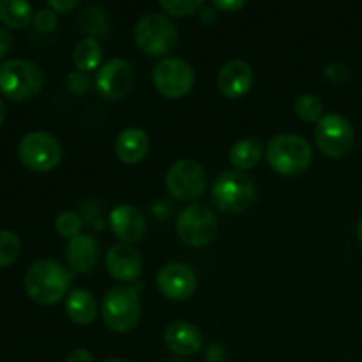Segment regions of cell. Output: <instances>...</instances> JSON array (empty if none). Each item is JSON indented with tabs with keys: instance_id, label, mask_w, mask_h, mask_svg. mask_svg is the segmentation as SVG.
<instances>
[{
	"instance_id": "obj_14",
	"label": "cell",
	"mask_w": 362,
	"mask_h": 362,
	"mask_svg": "<svg viewBox=\"0 0 362 362\" xmlns=\"http://www.w3.org/2000/svg\"><path fill=\"white\" fill-rule=\"evenodd\" d=\"M106 269L117 281H134L141 274V257L129 244H115L106 253Z\"/></svg>"
},
{
	"instance_id": "obj_8",
	"label": "cell",
	"mask_w": 362,
	"mask_h": 362,
	"mask_svg": "<svg viewBox=\"0 0 362 362\" xmlns=\"http://www.w3.org/2000/svg\"><path fill=\"white\" fill-rule=\"evenodd\" d=\"M18 156L28 170L49 172L62 159V147L53 134L34 131L21 138L18 145Z\"/></svg>"
},
{
	"instance_id": "obj_11",
	"label": "cell",
	"mask_w": 362,
	"mask_h": 362,
	"mask_svg": "<svg viewBox=\"0 0 362 362\" xmlns=\"http://www.w3.org/2000/svg\"><path fill=\"white\" fill-rule=\"evenodd\" d=\"M154 85L165 98H184L193 88L194 73L182 59H163L154 69Z\"/></svg>"
},
{
	"instance_id": "obj_19",
	"label": "cell",
	"mask_w": 362,
	"mask_h": 362,
	"mask_svg": "<svg viewBox=\"0 0 362 362\" xmlns=\"http://www.w3.org/2000/svg\"><path fill=\"white\" fill-rule=\"evenodd\" d=\"M148 145H151V141H148L147 133L144 129L129 127L117 136L115 154L126 165H134L147 156Z\"/></svg>"
},
{
	"instance_id": "obj_3",
	"label": "cell",
	"mask_w": 362,
	"mask_h": 362,
	"mask_svg": "<svg viewBox=\"0 0 362 362\" xmlns=\"http://www.w3.org/2000/svg\"><path fill=\"white\" fill-rule=\"evenodd\" d=\"M106 327L115 332H129L138 325L141 317L140 297L134 286H113L106 292L101 306Z\"/></svg>"
},
{
	"instance_id": "obj_39",
	"label": "cell",
	"mask_w": 362,
	"mask_h": 362,
	"mask_svg": "<svg viewBox=\"0 0 362 362\" xmlns=\"http://www.w3.org/2000/svg\"><path fill=\"white\" fill-rule=\"evenodd\" d=\"M103 362H126V361H122V359H117V357H112V359H106V361H103Z\"/></svg>"
},
{
	"instance_id": "obj_4",
	"label": "cell",
	"mask_w": 362,
	"mask_h": 362,
	"mask_svg": "<svg viewBox=\"0 0 362 362\" xmlns=\"http://www.w3.org/2000/svg\"><path fill=\"white\" fill-rule=\"evenodd\" d=\"M267 161L281 175H297L308 170L313 159L311 145L303 136L278 134L267 145Z\"/></svg>"
},
{
	"instance_id": "obj_10",
	"label": "cell",
	"mask_w": 362,
	"mask_h": 362,
	"mask_svg": "<svg viewBox=\"0 0 362 362\" xmlns=\"http://www.w3.org/2000/svg\"><path fill=\"white\" fill-rule=\"evenodd\" d=\"M207 184V175L200 163L182 159L172 165L166 173V187L170 194L180 202H191L200 197Z\"/></svg>"
},
{
	"instance_id": "obj_6",
	"label": "cell",
	"mask_w": 362,
	"mask_h": 362,
	"mask_svg": "<svg viewBox=\"0 0 362 362\" xmlns=\"http://www.w3.org/2000/svg\"><path fill=\"white\" fill-rule=\"evenodd\" d=\"M177 27L166 14H145L134 28L138 48L151 57L166 55L175 46Z\"/></svg>"
},
{
	"instance_id": "obj_21",
	"label": "cell",
	"mask_w": 362,
	"mask_h": 362,
	"mask_svg": "<svg viewBox=\"0 0 362 362\" xmlns=\"http://www.w3.org/2000/svg\"><path fill=\"white\" fill-rule=\"evenodd\" d=\"M264 156V145L257 138H244L237 141L230 151V163L237 170H250L257 165Z\"/></svg>"
},
{
	"instance_id": "obj_24",
	"label": "cell",
	"mask_w": 362,
	"mask_h": 362,
	"mask_svg": "<svg viewBox=\"0 0 362 362\" xmlns=\"http://www.w3.org/2000/svg\"><path fill=\"white\" fill-rule=\"evenodd\" d=\"M296 113L299 115V119L306 120V122H320V119L324 117V105H322L320 99L317 95L304 94L300 95L296 101Z\"/></svg>"
},
{
	"instance_id": "obj_30",
	"label": "cell",
	"mask_w": 362,
	"mask_h": 362,
	"mask_svg": "<svg viewBox=\"0 0 362 362\" xmlns=\"http://www.w3.org/2000/svg\"><path fill=\"white\" fill-rule=\"evenodd\" d=\"M88 85H90V80H88L87 73H83V71H74L67 78V87L74 94H83V92H87Z\"/></svg>"
},
{
	"instance_id": "obj_29",
	"label": "cell",
	"mask_w": 362,
	"mask_h": 362,
	"mask_svg": "<svg viewBox=\"0 0 362 362\" xmlns=\"http://www.w3.org/2000/svg\"><path fill=\"white\" fill-rule=\"evenodd\" d=\"M57 21H59V18H57V13H55V11L49 9V7H46V9L35 11L34 25H35V28H37L39 32H52L53 28L57 27Z\"/></svg>"
},
{
	"instance_id": "obj_2",
	"label": "cell",
	"mask_w": 362,
	"mask_h": 362,
	"mask_svg": "<svg viewBox=\"0 0 362 362\" xmlns=\"http://www.w3.org/2000/svg\"><path fill=\"white\" fill-rule=\"evenodd\" d=\"M45 73L30 60L13 59L0 64V94L11 101H27L39 94Z\"/></svg>"
},
{
	"instance_id": "obj_25",
	"label": "cell",
	"mask_w": 362,
	"mask_h": 362,
	"mask_svg": "<svg viewBox=\"0 0 362 362\" xmlns=\"http://www.w3.org/2000/svg\"><path fill=\"white\" fill-rule=\"evenodd\" d=\"M21 243L16 233L0 230V267H7L20 257Z\"/></svg>"
},
{
	"instance_id": "obj_37",
	"label": "cell",
	"mask_w": 362,
	"mask_h": 362,
	"mask_svg": "<svg viewBox=\"0 0 362 362\" xmlns=\"http://www.w3.org/2000/svg\"><path fill=\"white\" fill-rule=\"evenodd\" d=\"M4 120H6V105H4L2 98H0V126L4 124Z\"/></svg>"
},
{
	"instance_id": "obj_5",
	"label": "cell",
	"mask_w": 362,
	"mask_h": 362,
	"mask_svg": "<svg viewBox=\"0 0 362 362\" xmlns=\"http://www.w3.org/2000/svg\"><path fill=\"white\" fill-rule=\"evenodd\" d=\"M255 200V184L243 172H223L212 186V202L219 211L244 212Z\"/></svg>"
},
{
	"instance_id": "obj_35",
	"label": "cell",
	"mask_w": 362,
	"mask_h": 362,
	"mask_svg": "<svg viewBox=\"0 0 362 362\" xmlns=\"http://www.w3.org/2000/svg\"><path fill=\"white\" fill-rule=\"evenodd\" d=\"M214 6L218 7V9H223V11H237L240 9V7L246 6V2L244 0H216Z\"/></svg>"
},
{
	"instance_id": "obj_1",
	"label": "cell",
	"mask_w": 362,
	"mask_h": 362,
	"mask_svg": "<svg viewBox=\"0 0 362 362\" xmlns=\"http://www.w3.org/2000/svg\"><path fill=\"white\" fill-rule=\"evenodd\" d=\"M71 274L55 260H39L25 276V290L34 303L49 306L66 297Z\"/></svg>"
},
{
	"instance_id": "obj_31",
	"label": "cell",
	"mask_w": 362,
	"mask_h": 362,
	"mask_svg": "<svg viewBox=\"0 0 362 362\" xmlns=\"http://www.w3.org/2000/svg\"><path fill=\"white\" fill-rule=\"evenodd\" d=\"M325 76H327L329 80L341 83V81L349 80L350 73L343 64H331V66L325 67Z\"/></svg>"
},
{
	"instance_id": "obj_27",
	"label": "cell",
	"mask_w": 362,
	"mask_h": 362,
	"mask_svg": "<svg viewBox=\"0 0 362 362\" xmlns=\"http://www.w3.org/2000/svg\"><path fill=\"white\" fill-rule=\"evenodd\" d=\"M81 23H83L85 30L92 35H103L108 28V18L98 7H88L85 11L83 18H81Z\"/></svg>"
},
{
	"instance_id": "obj_17",
	"label": "cell",
	"mask_w": 362,
	"mask_h": 362,
	"mask_svg": "<svg viewBox=\"0 0 362 362\" xmlns=\"http://www.w3.org/2000/svg\"><path fill=\"white\" fill-rule=\"evenodd\" d=\"M165 343L173 354L193 356L204 346V334L191 322H173L165 331Z\"/></svg>"
},
{
	"instance_id": "obj_9",
	"label": "cell",
	"mask_w": 362,
	"mask_h": 362,
	"mask_svg": "<svg viewBox=\"0 0 362 362\" xmlns=\"http://www.w3.org/2000/svg\"><path fill=\"white\" fill-rule=\"evenodd\" d=\"M318 148L329 158H343L354 145V129L345 117L329 113L320 119L315 129Z\"/></svg>"
},
{
	"instance_id": "obj_15",
	"label": "cell",
	"mask_w": 362,
	"mask_h": 362,
	"mask_svg": "<svg viewBox=\"0 0 362 362\" xmlns=\"http://www.w3.org/2000/svg\"><path fill=\"white\" fill-rule=\"evenodd\" d=\"M253 85V69L244 60H230L218 74V88L225 98L235 99L246 94Z\"/></svg>"
},
{
	"instance_id": "obj_22",
	"label": "cell",
	"mask_w": 362,
	"mask_h": 362,
	"mask_svg": "<svg viewBox=\"0 0 362 362\" xmlns=\"http://www.w3.org/2000/svg\"><path fill=\"white\" fill-rule=\"evenodd\" d=\"M34 20L32 6L23 0H2L0 2V21L9 28H27Z\"/></svg>"
},
{
	"instance_id": "obj_18",
	"label": "cell",
	"mask_w": 362,
	"mask_h": 362,
	"mask_svg": "<svg viewBox=\"0 0 362 362\" xmlns=\"http://www.w3.org/2000/svg\"><path fill=\"white\" fill-rule=\"evenodd\" d=\"M99 258V244L88 233H80L67 244V262L78 272H90Z\"/></svg>"
},
{
	"instance_id": "obj_16",
	"label": "cell",
	"mask_w": 362,
	"mask_h": 362,
	"mask_svg": "<svg viewBox=\"0 0 362 362\" xmlns=\"http://www.w3.org/2000/svg\"><path fill=\"white\" fill-rule=\"evenodd\" d=\"M110 228L124 244L138 243L145 233V218L133 205H117L110 214Z\"/></svg>"
},
{
	"instance_id": "obj_7",
	"label": "cell",
	"mask_w": 362,
	"mask_h": 362,
	"mask_svg": "<svg viewBox=\"0 0 362 362\" xmlns=\"http://www.w3.org/2000/svg\"><path fill=\"white\" fill-rule=\"evenodd\" d=\"M218 218L202 204L189 205L177 218V235L184 244L193 247L207 246L218 233Z\"/></svg>"
},
{
	"instance_id": "obj_38",
	"label": "cell",
	"mask_w": 362,
	"mask_h": 362,
	"mask_svg": "<svg viewBox=\"0 0 362 362\" xmlns=\"http://www.w3.org/2000/svg\"><path fill=\"white\" fill-rule=\"evenodd\" d=\"M357 235H359V243H361V246H362V219H361V223H359V230H357Z\"/></svg>"
},
{
	"instance_id": "obj_28",
	"label": "cell",
	"mask_w": 362,
	"mask_h": 362,
	"mask_svg": "<svg viewBox=\"0 0 362 362\" xmlns=\"http://www.w3.org/2000/svg\"><path fill=\"white\" fill-rule=\"evenodd\" d=\"M161 9L166 14H172V16H187V14H193L194 11L200 9L204 4L202 0H163Z\"/></svg>"
},
{
	"instance_id": "obj_12",
	"label": "cell",
	"mask_w": 362,
	"mask_h": 362,
	"mask_svg": "<svg viewBox=\"0 0 362 362\" xmlns=\"http://www.w3.org/2000/svg\"><path fill=\"white\" fill-rule=\"evenodd\" d=\"M133 85V69L122 59H110L103 64L95 76V90L103 99L115 101L126 95Z\"/></svg>"
},
{
	"instance_id": "obj_20",
	"label": "cell",
	"mask_w": 362,
	"mask_h": 362,
	"mask_svg": "<svg viewBox=\"0 0 362 362\" xmlns=\"http://www.w3.org/2000/svg\"><path fill=\"white\" fill-rule=\"evenodd\" d=\"M66 313L69 320L78 325H88L98 317V304L94 296L87 290H73L66 299Z\"/></svg>"
},
{
	"instance_id": "obj_36",
	"label": "cell",
	"mask_w": 362,
	"mask_h": 362,
	"mask_svg": "<svg viewBox=\"0 0 362 362\" xmlns=\"http://www.w3.org/2000/svg\"><path fill=\"white\" fill-rule=\"evenodd\" d=\"M200 20L204 25L216 23V11H212L211 7H204V9L200 11Z\"/></svg>"
},
{
	"instance_id": "obj_32",
	"label": "cell",
	"mask_w": 362,
	"mask_h": 362,
	"mask_svg": "<svg viewBox=\"0 0 362 362\" xmlns=\"http://www.w3.org/2000/svg\"><path fill=\"white\" fill-rule=\"evenodd\" d=\"M78 6L76 0H49L48 7L55 13H69Z\"/></svg>"
},
{
	"instance_id": "obj_13",
	"label": "cell",
	"mask_w": 362,
	"mask_h": 362,
	"mask_svg": "<svg viewBox=\"0 0 362 362\" xmlns=\"http://www.w3.org/2000/svg\"><path fill=\"white\" fill-rule=\"evenodd\" d=\"M158 286L165 297L172 300H186L197 290V274L186 264H166L158 272Z\"/></svg>"
},
{
	"instance_id": "obj_23",
	"label": "cell",
	"mask_w": 362,
	"mask_h": 362,
	"mask_svg": "<svg viewBox=\"0 0 362 362\" xmlns=\"http://www.w3.org/2000/svg\"><path fill=\"white\" fill-rule=\"evenodd\" d=\"M103 57V49L99 46V42L94 37H87L83 41H80L76 45L73 52V62L78 67V71H94L99 66Z\"/></svg>"
},
{
	"instance_id": "obj_33",
	"label": "cell",
	"mask_w": 362,
	"mask_h": 362,
	"mask_svg": "<svg viewBox=\"0 0 362 362\" xmlns=\"http://www.w3.org/2000/svg\"><path fill=\"white\" fill-rule=\"evenodd\" d=\"M11 46H13V37H11L9 30L0 27V59H4L11 52Z\"/></svg>"
},
{
	"instance_id": "obj_26",
	"label": "cell",
	"mask_w": 362,
	"mask_h": 362,
	"mask_svg": "<svg viewBox=\"0 0 362 362\" xmlns=\"http://www.w3.org/2000/svg\"><path fill=\"white\" fill-rule=\"evenodd\" d=\"M55 228L66 239H74L76 235H80L81 218L73 211L60 212L55 219Z\"/></svg>"
},
{
	"instance_id": "obj_34",
	"label": "cell",
	"mask_w": 362,
	"mask_h": 362,
	"mask_svg": "<svg viewBox=\"0 0 362 362\" xmlns=\"http://www.w3.org/2000/svg\"><path fill=\"white\" fill-rule=\"evenodd\" d=\"M66 362H94V359H92V356L88 350L76 349V350H73L69 356H67Z\"/></svg>"
}]
</instances>
